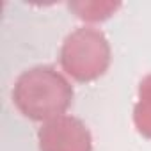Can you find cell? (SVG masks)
<instances>
[{
    "label": "cell",
    "mask_w": 151,
    "mask_h": 151,
    "mask_svg": "<svg viewBox=\"0 0 151 151\" xmlns=\"http://www.w3.org/2000/svg\"><path fill=\"white\" fill-rule=\"evenodd\" d=\"M73 86L53 66H32L18 75L13 103L30 121L46 123L64 116L73 101Z\"/></svg>",
    "instance_id": "1"
},
{
    "label": "cell",
    "mask_w": 151,
    "mask_h": 151,
    "mask_svg": "<svg viewBox=\"0 0 151 151\" xmlns=\"http://www.w3.org/2000/svg\"><path fill=\"white\" fill-rule=\"evenodd\" d=\"M68 7L77 18L87 23H98L109 20L121 7V4L107 2V0H78V2H69Z\"/></svg>",
    "instance_id": "4"
},
{
    "label": "cell",
    "mask_w": 151,
    "mask_h": 151,
    "mask_svg": "<svg viewBox=\"0 0 151 151\" xmlns=\"http://www.w3.org/2000/svg\"><path fill=\"white\" fill-rule=\"evenodd\" d=\"M112 50L107 36L96 27H78L62 41L59 60L68 77L87 84L107 73Z\"/></svg>",
    "instance_id": "2"
},
{
    "label": "cell",
    "mask_w": 151,
    "mask_h": 151,
    "mask_svg": "<svg viewBox=\"0 0 151 151\" xmlns=\"http://www.w3.org/2000/svg\"><path fill=\"white\" fill-rule=\"evenodd\" d=\"M133 124L142 137L151 139V73L139 84L137 101L133 107Z\"/></svg>",
    "instance_id": "5"
},
{
    "label": "cell",
    "mask_w": 151,
    "mask_h": 151,
    "mask_svg": "<svg viewBox=\"0 0 151 151\" xmlns=\"http://www.w3.org/2000/svg\"><path fill=\"white\" fill-rule=\"evenodd\" d=\"M39 151H93L87 124L69 114L43 123L37 130Z\"/></svg>",
    "instance_id": "3"
}]
</instances>
